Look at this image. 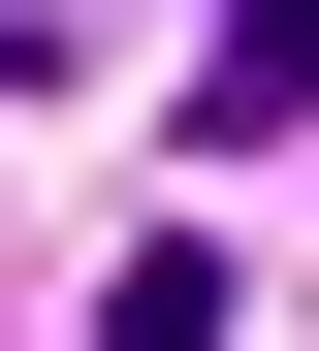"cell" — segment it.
<instances>
[{
    "label": "cell",
    "instance_id": "6da1fadb",
    "mask_svg": "<svg viewBox=\"0 0 319 351\" xmlns=\"http://www.w3.org/2000/svg\"><path fill=\"white\" fill-rule=\"evenodd\" d=\"M191 128H319V0H224L191 32Z\"/></svg>",
    "mask_w": 319,
    "mask_h": 351
}]
</instances>
